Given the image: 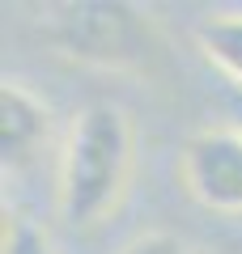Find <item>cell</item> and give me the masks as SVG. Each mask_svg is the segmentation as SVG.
Here are the masks:
<instances>
[{"label": "cell", "instance_id": "1", "mask_svg": "<svg viewBox=\"0 0 242 254\" xmlns=\"http://www.w3.org/2000/svg\"><path fill=\"white\" fill-rule=\"evenodd\" d=\"M136 131L123 106L90 102L72 119L55 165V212L68 229H94L119 208L132 182Z\"/></svg>", "mask_w": 242, "mask_h": 254}, {"label": "cell", "instance_id": "2", "mask_svg": "<svg viewBox=\"0 0 242 254\" xmlns=\"http://www.w3.org/2000/svg\"><path fill=\"white\" fill-rule=\"evenodd\" d=\"M43 30L68 60L102 72H144L153 55L161 51V38L153 30L149 13L123 0H64L51 4Z\"/></svg>", "mask_w": 242, "mask_h": 254}, {"label": "cell", "instance_id": "3", "mask_svg": "<svg viewBox=\"0 0 242 254\" xmlns=\"http://www.w3.org/2000/svg\"><path fill=\"white\" fill-rule=\"evenodd\" d=\"M183 187L208 212L242 216V127H208L183 144Z\"/></svg>", "mask_w": 242, "mask_h": 254}, {"label": "cell", "instance_id": "4", "mask_svg": "<svg viewBox=\"0 0 242 254\" xmlns=\"http://www.w3.org/2000/svg\"><path fill=\"white\" fill-rule=\"evenodd\" d=\"M51 131V110L26 81L0 85V161L4 170H17L34 157V148Z\"/></svg>", "mask_w": 242, "mask_h": 254}, {"label": "cell", "instance_id": "5", "mask_svg": "<svg viewBox=\"0 0 242 254\" xmlns=\"http://www.w3.org/2000/svg\"><path fill=\"white\" fill-rule=\"evenodd\" d=\"M196 47L234 81V89H242V13H208L196 26Z\"/></svg>", "mask_w": 242, "mask_h": 254}, {"label": "cell", "instance_id": "6", "mask_svg": "<svg viewBox=\"0 0 242 254\" xmlns=\"http://www.w3.org/2000/svg\"><path fill=\"white\" fill-rule=\"evenodd\" d=\"M0 254H60L43 220H34L21 208H4L0 220Z\"/></svg>", "mask_w": 242, "mask_h": 254}, {"label": "cell", "instance_id": "7", "mask_svg": "<svg viewBox=\"0 0 242 254\" xmlns=\"http://www.w3.org/2000/svg\"><path fill=\"white\" fill-rule=\"evenodd\" d=\"M119 254H191V250H187V246H183L174 233H161V229H153V233L132 237V242H127Z\"/></svg>", "mask_w": 242, "mask_h": 254}, {"label": "cell", "instance_id": "8", "mask_svg": "<svg viewBox=\"0 0 242 254\" xmlns=\"http://www.w3.org/2000/svg\"><path fill=\"white\" fill-rule=\"evenodd\" d=\"M234 115H238V127H242V89H234Z\"/></svg>", "mask_w": 242, "mask_h": 254}]
</instances>
